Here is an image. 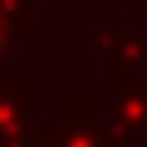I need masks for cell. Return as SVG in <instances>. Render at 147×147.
<instances>
[{
  "instance_id": "6da1fadb",
  "label": "cell",
  "mask_w": 147,
  "mask_h": 147,
  "mask_svg": "<svg viewBox=\"0 0 147 147\" xmlns=\"http://www.w3.org/2000/svg\"><path fill=\"white\" fill-rule=\"evenodd\" d=\"M44 147H123V132L108 118L103 98H59L54 118L34 123Z\"/></svg>"
},
{
  "instance_id": "7a4b0ae2",
  "label": "cell",
  "mask_w": 147,
  "mask_h": 147,
  "mask_svg": "<svg viewBox=\"0 0 147 147\" xmlns=\"http://www.w3.org/2000/svg\"><path fill=\"white\" fill-rule=\"evenodd\" d=\"M103 103L123 137H147V74H108Z\"/></svg>"
},
{
  "instance_id": "3957f363",
  "label": "cell",
  "mask_w": 147,
  "mask_h": 147,
  "mask_svg": "<svg viewBox=\"0 0 147 147\" xmlns=\"http://www.w3.org/2000/svg\"><path fill=\"white\" fill-rule=\"evenodd\" d=\"M30 25H34V5H30V0H0V64H5L15 34L30 30Z\"/></svg>"
},
{
  "instance_id": "277c9868",
  "label": "cell",
  "mask_w": 147,
  "mask_h": 147,
  "mask_svg": "<svg viewBox=\"0 0 147 147\" xmlns=\"http://www.w3.org/2000/svg\"><path fill=\"white\" fill-rule=\"evenodd\" d=\"M0 147H44V137L30 127V132H15V137H0Z\"/></svg>"
}]
</instances>
